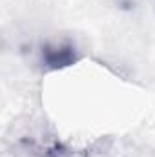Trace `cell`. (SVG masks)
<instances>
[{"instance_id":"cell-1","label":"cell","mask_w":155,"mask_h":157,"mask_svg":"<svg viewBox=\"0 0 155 157\" xmlns=\"http://www.w3.org/2000/svg\"><path fill=\"white\" fill-rule=\"evenodd\" d=\"M39 59L46 71H60L77 64L80 59V51L71 39H51L40 46Z\"/></svg>"}]
</instances>
